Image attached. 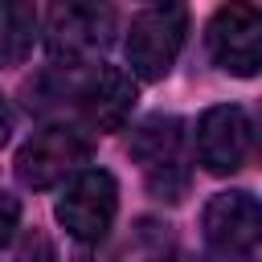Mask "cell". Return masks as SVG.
<instances>
[{"instance_id": "obj_1", "label": "cell", "mask_w": 262, "mask_h": 262, "mask_svg": "<svg viewBox=\"0 0 262 262\" xmlns=\"http://www.w3.org/2000/svg\"><path fill=\"white\" fill-rule=\"evenodd\" d=\"M119 16L111 4H53L45 12V49L61 70H90L111 49Z\"/></svg>"}, {"instance_id": "obj_2", "label": "cell", "mask_w": 262, "mask_h": 262, "mask_svg": "<svg viewBox=\"0 0 262 262\" xmlns=\"http://www.w3.org/2000/svg\"><path fill=\"white\" fill-rule=\"evenodd\" d=\"M131 156L143 172V184L156 201L176 205L188 192L184 164V123L176 115H151L131 131Z\"/></svg>"}, {"instance_id": "obj_3", "label": "cell", "mask_w": 262, "mask_h": 262, "mask_svg": "<svg viewBox=\"0 0 262 262\" xmlns=\"http://www.w3.org/2000/svg\"><path fill=\"white\" fill-rule=\"evenodd\" d=\"M188 33V8L184 4H151L131 16L127 29V66L139 82H160L184 45Z\"/></svg>"}, {"instance_id": "obj_4", "label": "cell", "mask_w": 262, "mask_h": 262, "mask_svg": "<svg viewBox=\"0 0 262 262\" xmlns=\"http://www.w3.org/2000/svg\"><path fill=\"white\" fill-rule=\"evenodd\" d=\"M86 160H90V135L74 123H49L16 151V180L41 192L78 176Z\"/></svg>"}, {"instance_id": "obj_5", "label": "cell", "mask_w": 262, "mask_h": 262, "mask_svg": "<svg viewBox=\"0 0 262 262\" xmlns=\"http://www.w3.org/2000/svg\"><path fill=\"white\" fill-rule=\"evenodd\" d=\"M57 221L66 225V233L82 246H98L119 213V184L106 168H82L78 176H70V184L57 196Z\"/></svg>"}, {"instance_id": "obj_6", "label": "cell", "mask_w": 262, "mask_h": 262, "mask_svg": "<svg viewBox=\"0 0 262 262\" xmlns=\"http://www.w3.org/2000/svg\"><path fill=\"white\" fill-rule=\"evenodd\" d=\"M201 233L217 258L246 262L258 246V233H262V209H258L254 192H246V188L217 192L201 213Z\"/></svg>"}, {"instance_id": "obj_7", "label": "cell", "mask_w": 262, "mask_h": 262, "mask_svg": "<svg viewBox=\"0 0 262 262\" xmlns=\"http://www.w3.org/2000/svg\"><path fill=\"white\" fill-rule=\"evenodd\" d=\"M196 160L205 172L213 176H233L246 168L250 160V147H254V123L242 106L225 102V106H209L201 119H196Z\"/></svg>"}, {"instance_id": "obj_8", "label": "cell", "mask_w": 262, "mask_h": 262, "mask_svg": "<svg viewBox=\"0 0 262 262\" xmlns=\"http://www.w3.org/2000/svg\"><path fill=\"white\" fill-rule=\"evenodd\" d=\"M209 57L237 78H254L262 66V8L221 4L209 20Z\"/></svg>"}, {"instance_id": "obj_9", "label": "cell", "mask_w": 262, "mask_h": 262, "mask_svg": "<svg viewBox=\"0 0 262 262\" xmlns=\"http://www.w3.org/2000/svg\"><path fill=\"white\" fill-rule=\"evenodd\" d=\"M41 12L33 4H0V66H16L29 57L37 41Z\"/></svg>"}, {"instance_id": "obj_10", "label": "cell", "mask_w": 262, "mask_h": 262, "mask_svg": "<svg viewBox=\"0 0 262 262\" xmlns=\"http://www.w3.org/2000/svg\"><path fill=\"white\" fill-rule=\"evenodd\" d=\"M12 262H61V258H57V246L49 242L45 229H25V237H20Z\"/></svg>"}, {"instance_id": "obj_11", "label": "cell", "mask_w": 262, "mask_h": 262, "mask_svg": "<svg viewBox=\"0 0 262 262\" xmlns=\"http://www.w3.org/2000/svg\"><path fill=\"white\" fill-rule=\"evenodd\" d=\"M16 217H20V205L0 188V246L12 237V229H16Z\"/></svg>"}, {"instance_id": "obj_12", "label": "cell", "mask_w": 262, "mask_h": 262, "mask_svg": "<svg viewBox=\"0 0 262 262\" xmlns=\"http://www.w3.org/2000/svg\"><path fill=\"white\" fill-rule=\"evenodd\" d=\"M8 135H12V111H8V102L0 98V147L8 143Z\"/></svg>"}, {"instance_id": "obj_13", "label": "cell", "mask_w": 262, "mask_h": 262, "mask_svg": "<svg viewBox=\"0 0 262 262\" xmlns=\"http://www.w3.org/2000/svg\"><path fill=\"white\" fill-rule=\"evenodd\" d=\"M156 262H201V258H192V254H168V258H156Z\"/></svg>"}, {"instance_id": "obj_14", "label": "cell", "mask_w": 262, "mask_h": 262, "mask_svg": "<svg viewBox=\"0 0 262 262\" xmlns=\"http://www.w3.org/2000/svg\"><path fill=\"white\" fill-rule=\"evenodd\" d=\"M74 262H111V258H106V254H78Z\"/></svg>"}]
</instances>
